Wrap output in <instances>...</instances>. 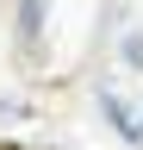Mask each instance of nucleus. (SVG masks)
Returning a JSON list of instances; mask_svg holds the SVG:
<instances>
[{"label":"nucleus","instance_id":"nucleus-2","mask_svg":"<svg viewBox=\"0 0 143 150\" xmlns=\"http://www.w3.org/2000/svg\"><path fill=\"white\" fill-rule=\"evenodd\" d=\"M131 138H137V144H143V125H137V131H131Z\"/></svg>","mask_w":143,"mask_h":150},{"label":"nucleus","instance_id":"nucleus-1","mask_svg":"<svg viewBox=\"0 0 143 150\" xmlns=\"http://www.w3.org/2000/svg\"><path fill=\"white\" fill-rule=\"evenodd\" d=\"M124 63H131V69H143V31H131V38H124Z\"/></svg>","mask_w":143,"mask_h":150}]
</instances>
